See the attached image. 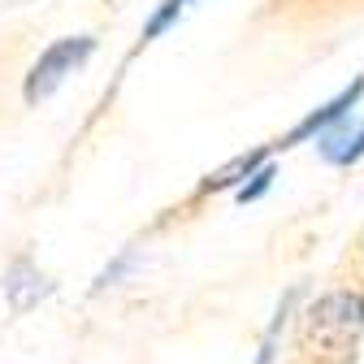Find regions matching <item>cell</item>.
Here are the masks:
<instances>
[{"label": "cell", "mask_w": 364, "mask_h": 364, "mask_svg": "<svg viewBox=\"0 0 364 364\" xmlns=\"http://www.w3.org/2000/svg\"><path fill=\"white\" fill-rule=\"evenodd\" d=\"M360 330H364V299L351 295V291H338V295H326L321 304L308 312V330H304V338L316 343L321 351L343 355V351L355 343Z\"/></svg>", "instance_id": "obj_1"}, {"label": "cell", "mask_w": 364, "mask_h": 364, "mask_svg": "<svg viewBox=\"0 0 364 364\" xmlns=\"http://www.w3.org/2000/svg\"><path fill=\"white\" fill-rule=\"evenodd\" d=\"M91 48H96V39H87V35H70V39H57L48 53H43L31 74H26V100H43V96H53V91L91 57Z\"/></svg>", "instance_id": "obj_2"}, {"label": "cell", "mask_w": 364, "mask_h": 364, "mask_svg": "<svg viewBox=\"0 0 364 364\" xmlns=\"http://www.w3.org/2000/svg\"><path fill=\"white\" fill-rule=\"evenodd\" d=\"M316 144H321V156H326L330 165H351L355 156H364V122H355V126H338V130H326Z\"/></svg>", "instance_id": "obj_3"}, {"label": "cell", "mask_w": 364, "mask_h": 364, "mask_svg": "<svg viewBox=\"0 0 364 364\" xmlns=\"http://www.w3.org/2000/svg\"><path fill=\"white\" fill-rule=\"evenodd\" d=\"M360 91H364V82L355 78V82H351V87L343 91V96H338V100H330L326 109H316L312 117H304V122H299V126H295V130L287 134V139H282V148H291V144H299V139H304V134H312V130H321V134H326V126H330L334 117H343V109H347V105H355V96H360Z\"/></svg>", "instance_id": "obj_4"}, {"label": "cell", "mask_w": 364, "mask_h": 364, "mask_svg": "<svg viewBox=\"0 0 364 364\" xmlns=\"http://www.w3.org/2000/svg\"><path fill=\"white\" fill-rule=\"evenodd\" d=\"M182 9H187V0H165V5L152 14V22L144 26V39H156V35H161V31H165V26H169V22L182 14Z\"/></svg>", "instance_id": "obj_5"}, {"label": "cell", "mask_w": 364, "mask_h": 364, "mask_svg": "<svg viewBox=\"0 0 364 364\" xmlns=\"http://www.w3.org/2000/svg\"><path fill=\"white\" fill-rule=\"evenodd\" d=\"M269 178H273V169H260V173H256V182H252V187H243V191H239V200H256V196H260V191L269 187Z\"/></svg>", "instance_id": "obj_6"}]
</instances>
